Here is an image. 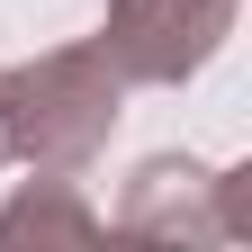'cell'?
Segmentation results:
<instances>
[{"mask_svg": "<svg viewBox=\"0 0 252 252\" xmlns=\"http://www.w3.org/2000/svg\"><path fill=\"white\" fill-rule=\"evenodd\" d=\"M117 234H144V243H243L252 234V189L243 171H207L189 153H153L135 162L117 198Z\"/></svg>", "mask_w": 252, "mask_h": 252, "instance_id": "7a4b0ae2", "label": "cell"}, {"mask_svg": "<svg viewBox=\"0 0 252 252\" xmlns=\"http://www.w3.org/2000/svg\"><path fill=\"white\" fill-rule=\"evenodd\" d=\"M0 162H9V108H0Z\"/></svg>", "mask_w": 252, "mask_h": 252, "instance_id": "5b68a950", "label": "cell"}, {"mask_svg": "<svg viewBox=\"0 0 252 252\" xmlns=\"http://www.w3.org/2000/svg\"><path fill=\"white\" fill-rule=\"evenodd\" d=\"M90 234H99V216L72 189V171H36L0 207V252H18V243H90Z\"/></svg>", "mask_w": 252, "mask_h": 252, "instance_id": "277c9868", "label": "cell"}, {"mask_svg": "<svg viewBox=\"0 0 252 252\" xmlns=\"http://www.w3.org/2000/svg\"><path fill=\"white\" fill-rule=\"evenodd\" d=\"M243 0H108L99 54L117 63L126 90H180L198 63L234 36Z\"/></svg>", "mask_w": 252, "mask_h": 252, "instance_id": "3957f363", "label": "cell"}, {"mask_svg": "<svg viewBox=\"0 0 252 252\" xmlns=\"http://www.w3.org/2000/svg\"><path fill=\"white\" fill-rule=\"evenodd\" d=\"M0 108H9V162H36V171H81L99 162V144L117 135L126 117V81L117 63L90 45H45L0 72Z\"/></svg>", "mask_w": 252, "mask_h": 252, "instance_id": "6da1fadb", "label": "cell"}]
</instances>
